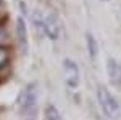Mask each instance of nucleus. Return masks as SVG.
Here are the masks:
<instances>
[{
  "instance_id": "f257e3e1",
  "label": "nucleus",
  "mask_w": 121,
  "mask_h": 120,
  "mask_svg": "<svg viewBox=\"0 0 121 120\" xmlns=\"http://www.w3.org/2000/svg\"><path fill=\"white\" fill-rule=\"evenodd\" d=\"M37 101H39L37 83L28 84L18 94V99H16L18 112L26 120H36V117H37Z\"/></svg>"
},
{
  "instance_id": "f03ea898",
  "label": "nucleus",
  "mask_w": 121,
  "mask_h": 120,
  "mask_svg": "<svg viewBox=\"0 0 121 120\" xmlns=\"http://www.w3.org/2000/svg\"><path fill=\"white\" fill-rule=\"evenodd\" d=\"M97 101H99V106L102 109L103 117H107L108 120H118L121 117V107L118 101L115 99L112 92L108 91L105 86H97Z\"/></svg>"
},
{
  "instance_id": "7ed1b4c3",
  "label": "nucleus",
  "mask_w": 121,
  "mask_h": 120,
  "mask_svg": "<svg viewBox=\"0 0 121 120\" xmlns=\"http://www.w3.org/2000/svg\"><path fill=\"white\" fill-rule=\"evenodd\" d=\"M63 76H65V83L68 88L76 89L81 83V72L79 67L73 58H65L63 60Z\"/></svg>"
},
{
  "instance_id": "20e7f679",
  "label": "nucleus",
  "mask_w": 121,
  "mask_h": 120,
  "mask_svg": "<svg viewBox=\"0 0 121 120\" xmlns=\"http://www.w3.org/2000/svg\"><path fill=\"white\" fill-rule=\"evenodd\" d=\"M16 41H18V47L21 50V54H28V47H29V36H28V24L26 19L19 15L16 18Z\"/></svg>"
},
{
  "instance_id": "39448f33",
  "label": "nucleus",
  "mask_w": 121,
  "mask_h": 120,
  "mask_svg": "<svg viewBox=\"0 0 121 120\" xmlns=\"http://www.w3.org/2000/svg\"><path fill=\"white\" fill-rule=\"evenodd\" d=\"M107 75L112 86H115L116 89H121V63L113 57L107 58Z\"/></svg>"
},
{
  "instance_id": "423d86ee",
  "label": "nucleus",
  "mask_w": 121,
  "mask_h": 120,
  "mask_svg": "<svg viewBox=\"0 0 121 120\" xmlns=\"http://www.w3.org/2000/svg\"><path fill=\"white\" fill-rule=\"evenodd\" d=\"M44 34L50 41H56L60 37V23H58V18L53 13L45 15V19H44Z\"/></svg>"
},
{
  "instance_id": "0eeeda50",
  "label": "nucleus",
  "mask_w": 121,
  "mask_h": 120,
  "mask_svg": "<svg viewBox=\"0 0 121 120\" xmlns=\"http://www.w3.org/2000/svg\"><path fill=\"white\" fill-rule=\"evenodd\" d=\"M86 44H87V52H89V57L91 58H97L99 55V44H97V39L94 34L91 33H86Z\"/></svg>"
},
{
  "instance_id": "6e6552de",
  "label": "nucleus",
  "mask_w": 121,
  "mask_h": 120,
  "mask_svg": "<svg viewBox=\"0 0 121 120\" xmlns=\"http://www.w3.org/2000/svg\"><path fill=\"white\" fill-rule=\"evenodd\" d=\"M31 18H32V24H34V28L37 29L39 36H45L44 34V19H45V15L40 10H34Z\"/></svg>"
},
{
  "instance_id": "1a4fd4ad",
  "label": "nucleus",
  "mask_w": 121,
  "mask_h": 120,
  "mask_svg": "<svg viewBox=\"0 0 121 120\" xmlns=\"http://www.w3.org/2000/svg\"><path fill=\"white\" fill-rule=\"evenodd\" d=\"M44 115H45V120H63L60 110L56 109L53 104H47L45 110H44Z\"/></svg>"
},
{
  "instance_id": "9d476101",
  "label": "nucleus",
  "mask_w": 121,
  "mask_h": 120,
  "mask_svg": "<svg viewBox=\"0 0 121 120\" xmlns=\"http://www.w3.org/2000/svg\"><path fill=\"white\" fill-rule=\"evenodd\" d=\"M8 57H10V50L7 49V47L0 46V68L8 62Z\"/></svg>"
},
{
  "instance_id": "9b49d317",
  "label": "nucleus",
  "mask_w": 121,
  "mask_h": 120,
  "mask_svg": "<svg viewBox=\"0 0 121 120\" xmlns=\"http://www.w3.org/2000/svg\"><path fill=\"white\" fill-rule=\"evenodd\" d=\"M95 120H108V119H107V117H103V115H99V114H97V115H95Z\"/></svg>"
},
{
  "instance_id": "f8f14e48",
  "label": "nucleus",
  "mask_w": 121,
  "mask_h": 120,
  "mask_svg": "<svg viewBox=\"0 0 121 120\" xmlns=\"http://www.w3.org/2000/svg\"><path fill=\"white\" fill-rule=\"evenodd\" d=\"M100 2H108V0H100Z\"/></svg>"
}]
</instances>
